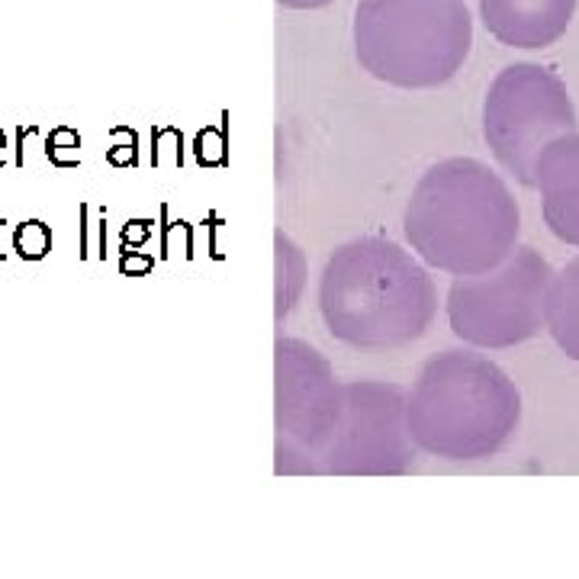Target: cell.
<instances>
[{
    "label": "cell",
    "instance_id": "6da1fadb",
    "mask_svg": "<svg viewBox=\"0 0 579 579\" xmlns=\"http://www.w3.org/2000/svg\"><path fill=\"white\" fill-rule=\"evenodd\" d=\"M319 313L329 335L351 348H406L432 329L438 290L415 251L383 235H361L325 261Z\"/></svg>",
    "mask_w": 579,
    "mask_h": 579
},
{
    "label": "cell",
    "instance_id": "7a4b0ae2",
    "mask_svg": "<svg viewBox=\"0 0 579 579\" xmlns=\"http://www.w3.org/2000/svg\"><path fill=\"white\" fill-rule=\"evenodd\" d=\"M406 242L428 267L451 277L483 274L518 245L522 213L509 184L477 158H444L412 187Z\"/></svg>",
    "mask_w": 579,
    "mask_h": 579
},
{
    "label": "cell",
    "instance_id": "3957f363",
    "mask_svg": "<svg viewBox=\"0 0 579 579\" xmlns=\"http://www.w3.org/2000/svg\"><path fill=\"white\" fill-rule=\"evenodd\" d=\"M415 448L441 460L496 457L522 425V393L486 354L448 348L432 354L406 390Z\"/></svg>",
    "mask_w": 579,
    "mask_h": 579
},
{
    "label": "cell",
    "instance_id": "277c9868",
    "mask_svg": "<svg viewBox=\"0 0 579 579\" xmlns=\"http://www.w3.org/2000/svg\"><path fill=\"white\" fill-rule=\"evenodd\" d=\"M351 33L358 65L403 91L448 84L473 46L464 0H358Z\"/></svg>",
    "mask_w": 579,
    "mask_h": 579
},
{
    "label": "cell",
    "instance_id": "5b68a950",
    "mask_svg": "<svg viewBox=\"0 0 579 579\" xmlns=\"http://www.w3.org/2000/svg\"><path fill=\"white\" fill-rule=\"evenodd\" d=\"M554 267L531 245H515L483 274L454 277L448 290L451 332L473 348L502 351L544 329V300Z\"/></svg>",
    "mask_w": 579,
    "mask_h": 579
},
{
    "label": "cell",
    "instance_id": "8992f818",
    "mask_svg": "<svg viewBox=\"0 0 579 579\" xmlns=\"http://www.w3.org/2000/svg\"><path fill=\"white\" fill-rule=\"evenodd\" d=\"M579 116L557 71L515 62L502 68L483 100V139L515 184L534 187V161L557 136L576 132Z\"/></svg>",
    "mask_w": 579,
    "mask_h": 579
},
{
    "label": "cell",
    "instance_id": "52a82bcc",
    "mask_svg": "<svg viewBox=\"0 0 579 579\" xmlns=\"http://www.w3.org/2000/svg\"><path fill=\"white\" fill-rule=\"evenodd\" d=\"M341 415V380L303 338L274 341V473L316 477L319 454Z\"/></svg>",
    "mask_w": 579,
    "mask_h": 579
},
{
    "label": "cell",
    "instance_id": "ba28073f",
    "mask_svg": "<svg viewBox=\"0 0 579 579\" xmlns=\"http://www.w3.org/2000/svg\"><path fill=\"white\" fill-rule=\"evenodd\" d=\"M419 448L406 422V390L386 380L341 383V415L316 477H403Z\"/></svg>",
    "mask_w": 579,
    "mask_h": 579
},
{
    "label": "cell",
    "instance_id": "9c48e42d",
    "mask_svg": "<svg viewBox=\"0 0 579 579\" xmlns=\"http://www.w3.org/2000/svg\"><path fill=\"white\" fill-rule=\"evenodd\" d=\"M534 190L544 222L560 242L579 248V132L547 142L534 161Z\"/></svg>",
    "mask_w": 579,
    "mask_h": 579
},
{
    "label": "cell",
    "instance_id": "30bf717a",
    "mask_svg": "<svg viewBox=\"0 0 579 579\" xmlns=\"http://www.w3.org/2000/svg\"><path fill=\"white\" fill-rule=\"evenodd\" d=\"M576 0H480L486 33L512 49H547L567 36Z\"/></svg>",
    "mask_w": 579,
    "mask_h": 579
},
{
    "label": "cell",
    "instance_id": "8fae6325",
    "mask_svg": "<svg viewBox=\"0 0 579 579\" xmlns=\"http://www.w3.org/2000/svg\"><path fill=\"white\" fill-rule=\"evenodd\" d=\"M544 329L551 332L567 358L579 361V255L551 274L544 300Z\"/></svg>",
    "mask_w": 579,
    "mask_h": 579
},
{
    "label": "cell",
    "instance_id": "7c38bea8",
    "mask_svg": "<svg viewBox=\"0 0 579 579\" xmlns=\"http://www.w3.org/2000/svg\"><path fill=\"white\" fill-rule=\"evenodd\" d=\"M274 316L277 322H284L296 303L303 300L306 290V277H309V264H306V251L296 245L284 229L274 232Z\"/></svg>",
    "mask_w": 579,
    "mask_h": 579
},
{
    "label": "cell",
    "instance_id": "4fadbf2b",
    "mask_svg": "<svg viewBox=\"0 0 579 579\" xmlns=\"http://www.w3.org/2000/svg\"><path fill=\"white\" fill-rule=\"evenodd\" d=\"M17 248L23 258H42L49 248V232L42 222H26V226L17 232Z\"/></svg>",
    "mask_w": 579,
    "mask_h": 579
},
{
    "label": "cell",
    "instance_id": "5bb4252c",
    "mask_svg": "<svg viewBox=\"0 0 579 579\" xmlns=\"http://www.w3.org/2000/svg\"><path fill=\"white\" fill-rule=\"evenodd\" d=\"M329 4H335V0H277V7L284 10H322Z\"/></svg>",
    "mask_w": 579,
    "mask_h": 579
},
{
    "label": "cell",
    "instance_id": "9a60e30c",
    "mask_svg": "<svg viewBox=\"0 0 579 579\" xmlns=\"http://www.w3.org/2000/svg\"><path fill=\"white\" fill-rule=\"evenodd\" d=\"M0 148H4V136H0ZM0 158H4V155H0Z\"/></svg>",
    "mask_w": 579,
    "mask_h": 579
}]
</instances>
